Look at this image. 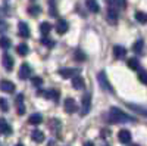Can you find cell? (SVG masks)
I'll return each mask as SVG.
<instances>
[{"label": "cell", "mask_w": 147, "mask_h": 146, "mask_svg": "<svg viewBox=\"0 0 147 146\" xmlns=\"http://www.w3.org/2000/svg\"><path fill=\"white\" fill-rule=\"evenodd\" d=\"M41 123H43V115L38 114V112L32 114V115L28 118V124H31V126H38V124H41Z\"/></svg>", "instance_id": "17"}, {"label": "cell", "mask_w": 147, "mask_h": 146, "mask_svg": "<svg viewBox=\"0 0 147 146\" xmlns=\"http://www.w3.org/2000/svg\"><path fill=\"white\" fill-rule=\"evenodd\" d=\"M40 94L46 96L47 99H50V101H53V102H57V101H59V96H60L59 90H56V89H50V90H46V92H40Z\"/></svg>", "instance_id": "12"}, {"label": "cell", "mask_w": 147, "mask_h": 146, "mask_svg": "<svg viewBox=\"0 0 147 146\" xmlns=\"http://www.w3.org/2000/svg\"><path fill=\"white\" fill-rule=\"evenodd\" d=\"M2 64H3V68L6 71H12L13 69V58H12L9 53H5L2 56Z\"/></svg>", "instance_id": "10"}, {"label": "cell", "mask_w": 147, "mask_h": 146, "mask_svg": "<svg viewBox=\"0 0 147 146\" xmlns=\"http://www.w3.org/2000/svg\"><path fill=\"white\" fill-rule=\"evenodd\" d=\"M28 14H30V15H32V16L40 15V14H41V7H40V6H37V5L30 6V7H28Z\"/></svg>", "instance_id": "26"}, {"label": "cell", "mask_w": 147, "mask_h": 146, "mask_svg": "<svg viewBox=\"0 0 147 146\" xmlns=\"http://www.w3.org/2000/svg\"><path fill=\"white\" fill-rule=\"evenodd\" d=\"M31 139H32L35 143H41V142L44 140V133L40 131V130H34V131L31 133Z\"/></svg>", "instance_id": "19"}, {"label": "cell", "mask_w": 147, "mask_h": 146, "mask_svg": "<svg viewBox=\"0 0 147 146\" xmlns=\"http://www.w3.org/2000/svg\"><path fill=\"white\" fill-rule=\"evenodd\" d=\"M18 34L21 35L22 39H28L30 37V28H28V24L27 22H19L18 24Z\"/></svg>", "instance_id": "11"}, {"label": "cell", "mask_w": 147, "mask_h": 146, "mask_svg": "<svg viewBox=\"0 0 147 146\" xmlns=\"http://www.w3.org/2000/svg\"><path fill=\"white\" fill-rule=\"evenodd\" d=\"M0 133H2V134H10L12 133V128L5 118H0Z\"/></svg>", "instance_id": "18"}, {"label": "cell", "mask_w": 147, "mask_h": 146, "mask_svg": "<svg viewBox=\"0 0 147 146\" xmlns=\"http://www.w3.org/2000/svg\"><path fill=\"white\" fill-rule=\"evenodd\" d=\"M31 72H32V69H31L30 64H27V62H25V64H22V65H21L19 72H18V77H19L21 80H27V78H30Z\"/></svg>", "instance_id": "6"}, {"label": "cell", "mask_w": 147, "mask_h": 146, "mask_svg": "<svg viewBox=\"0 0 147 146\" xmlns=\"http://www.w3.org/2000/svg\"><path fill=\"white\" fill-rule=\"evenodd\" d=\"M90 108H91V94L90 93H85L82 96V101H81V115L85 117L90 112Z\"/></svg>", "instance_id": "3"}, {"label": "cell", "mask_w": 147, "mask_h": 146, "mask_svg": "<svg viewBox=\"0 0 147 146\" xmlns=\"http://www.w3.org/2000/svg\"><path fill=\"white\" fill-rule=\"evenodd\" d=\"M146 71L144 69H138V80L143 83V84H147V77H146Z\"/></svg>", "instance_id": "33"}, {"label": "cell", "mask_w": 147, "mask_h": 146, "mask_svg": "<svg viewBox=\"0 0 147 146\" xmlns=\"http://www.w3.org/2000/svg\"><path fill=\"white\" fill-rule=\"evenodd\" d=\"M31 83H32V86H35V87H41L44 81H43L41 77H32L31 78Z\"/></svg>", "instance_id": "31"}, {"label": "cell", "mask_w": 147, "mask_h": 146, "mask_svg": "<svg viewBox=\"0 0 147 146\" xmlns=\"http://www.w3.org/2000/svg\"><path fill=\"white\" fill-rule=\"evenodd\" d=\"M81 69L80 68H62L59 69V75H62L63 78H74L80 75Z\"/></svg>", "instance_id": "5"}, {"label": "cell", "mask_w": 147, "mask_h": 146, "mask_svg": "<svg viewBox=\"0 0 147 146\" xmlns=\"http://www.w3.org/2000/svg\"><path fill=\"white\" fill-rule=\"evenodd\" d=\"M97 81H99L100 87H102L103 90H106L107 93H115V90H113V87H112V84L109 83L107 75H106L105 71H100L99 74H97Z\"/></svg>", "instance_id": "2"}, {"label": "cell", "mask_w": 147, "mask_h": 146, "mask_svg": "<svg viewBox=\"0 0 147 146\" xmlns=\"http://www.w3.org/2000/svg\"><path fill=\"white\" fill-rule=\"evenodd\" d=\"M0 108H2L3 112H7L9 111V102L5 99V97H0Z\"/></svg>", "instance_id": "30"}, {"label": "cell", "mask_w": 147, "mask_h": 146, "mask_svg": "<svg viewBox=\"0 0 147 146\" xmlns=\"http://www.w3.org/2000/svg\"><path fill=\"white\" fill-rule=\"evenodd\" d=\"M132 146H140V145H132Z\"/></svg>", "instance_id": "39"}, {"label": "cell", "mask_w": 147, "mask_h": 146, "mask_svg": "<svg viewBox=\"0 0 147 146\" xmlns=\"http://www.w3.org/2000/svg\"><path fill=\"white\" fill-rule=\"evenodd\" d=\"M113 56H115V59H124L127 56V49L124 46H115L113 47Z\"/></svg>", "instance_id": "14"}, {"label": "cell", "mask_w": 147, "mask_h": 146, "mask_svg": "<svg viewBox=\"0 0 147 146\" xmlns=\"http://www.w3.org/2000/svg\"><path fill=\"white\" fill-rule=\"evenodd\" d=\"M68 28H69V24H68V21H65V19H57V22H56V33L57 34H60V35H63L66 31H68Z\"/></svg>", "instance_id": "8"}, {"label": "cell", "mask_w": 147, "mask_h": 146, "mask_svg": "<svg viewBox=\"0 0 147 146\" xmlns=\"http://www.w3.org/2000/svg\"><path fill=\"white\" fill-rule=\"evenodd\" d=\"M143 47H144V41H143V40H138V41L134 43L132 50L136 52V53H143Z\"/></svg>", "instance_id": "25"}, {"label": "cell", "mask_w": 147, "mask_h": 146, "mask_svg": "<svg viewBox=\"0 0 147 146\" xmlns=\"http://www.w3.org/2000/svg\"><path fill=\"white\" fill-rule=\"evenodd\" d=\"M72 87L74 89H77V90H82L84 87H85V81H84V78L82 77H74L72 78Z\"/></svg>", "instance_id": "16"}, {"label": "cell", "mask_w": 147, "mask_h": 146, "mask_svg": "<svg viewBox=\"0 0 147 146\" xmlns=\"http://www.w3.org/2000/svg\"><path fill=\"white\" fill-rule=\"evenodd\" d=\"M49 146H55V140H50V142H49Z\"/></svg>", "instance_id": "37"}, {"label": "cell", "mask_w": 147, "mask_h": 146, "mask_svg": "<svg viewBox=\"0 0 147 146\" xmlns=\"http://www.w3.org/2000/svg\"><path fill=\"white\" fill-rule=\"evenodd\" d=\"M112 2V6L118 7V9H127V0H110Z\"/></svg>", "instance_id": "24"}, {"label": "cell", "mask_w": 147, "mask_h": 146, "mask_svg": "<svg viewBox=\"0 0 147 146\" xmlns=\"http://www.w3.org/2000/svg\"><path fill=\"white\" fill-rule=\"evenodd\" d=\"M78 111V105L77 102L72 99V97H68V99L65 101V112L66 114H75Z\"/></svg>", "instance_id": "7"}, {"label": "cell", "mask_w": 147, "mask_h": 146, "mask_svg": "<svg viewBox=\"0 0 147 146\" xmlns=\"http://www.w3.org/2000/svg\"><path fill=\"white\" fill-rule=\"evenodd\" d=\"M106 118L110 124H121V123H125V121H136L132 117H129L128 114H125L124 111H121L119 108H115V106L110 108L109 115Z\"/></svg>", "instance_id": "1"}, {"label": "cell", "mask_w": 147, "mask_h": 146, "mask_svg": "<svg viewBox=\"0 0 147 146\" xmlns=\"http://www.w3.org/2000/svg\"><path fill=\"white\" fill-rule=\"evenodd\" d=\"M16 109H18V115H24L25 114V105H24V96L22 94H18L16 96Z\"/></svg>", "instance_id": "15"}, {"label": "cell", "mask_w": 147, "mask_h": 146, "mask_svg": "<svg viewBox=\"0 0 147 146\" xmlns=\"http://www.w3.org/2000/svg\"><path fill=\"white\" fill-rule=\"evenodd\" d=\"M15 146H24V145H22V143H18V145H15Z\"/></svg>", "instance_id": "38"}, {"label": "cell", "mask_w": 147, "mask_h": 146, "mask_svg": "<svg viewBox=\"0 0 147 146\" xmlns=\"http://www.w3.org/2000/svg\"><path fill=\"white\" fill-rule=\"evenodd\" d=\"M87 9L90 10V12H93V14H97V12L100 10V7H99V5H97V2L96 0H87Z\"/></svg>", "instance_id": "20"}, {"label": "cell", "mask_w": 147, "mask_h": 146, "mask_svg": "<svg viewBox=\"0 0 147 146\" xmlns=\"http://www.w3.org/2000/svg\"><path fill=\"white\" fill-rule=\"evenodd\" d=\"M74 58H75V60H85V59H87V56H85L81 50H75V53H74Z\"/></svg>", "instance_id": "34"}, {"label": "cell", "mask_w": 147, "mask_h": 146, "mask_svg": "<svg viewBox=\"0 0 147 146\" xmlns=\"http://www.w3.org/2000/svg\"><path fill=\"white\" fill-rule=\"evenodd\" d=\"M0 90L5 92V93H13L15 92V84L12 81H7V80H2L0 81Z\"/></svg>", "instance_id": "13"}, {"label": "cell", "mask_w": 147, "mask_h": 146, "mask_svg": "<svg viewBox=\"0 0 147 146\" xmlns=\"http://www.w3.org/2000/svg\"><path fill=\"white\" fill-rule=\"evenodd\" d=\"M84 146H94V143H93V142H85Z\"/></svg>", "instance_id": "36"}, {"label": "cell", "mask_w": 147, "mask_h": 146, "mask_svg": "<svg viewBox=\"0 0 147 146\" xmlns=\"http://www.w3.org/2000/svg\"><path fill=\"white\" fill-rule=\"evenodd\" d=\"M50 31H52V24H50V22H41V24H40V33L44 35V37H46V35L50 33Z\"/></svg>", "instance_id": "22"}, {"label": "cell", "mask_w": 147, "mask_h": 146, "mask_svg": "<svg viewBox=\"0 0 147 146\" xmlns=\"http://www.w3.org/2000/svg\"><path fill=\"white\" fill-rule=\"evenodd\" d=\"M0 47L5 49V50H6V49H9L10 47V40L7 37H2V39H0Z\"/></svg>", "instance_id": "29"}, {"label": "cell", "mask_w": 147, "mask_h": 146, "mask_svg": "<svg viewBox=\"0 0 147 146\" xmlns=\"http://www.w3.org/2000/svg\"><path fill=\"white\" fill-rule=\"evenodd\" d=\"M118 139H119V142L121 143H129L131 142V139H132V136H131V131L129 130H127V128H122L119 133H118Z\"/></svg>", "instance_id": "9"}, {"label": "cell", "mask_w": 147, "mask_h": 146, "mask_svg": "<svg viewBox=\"0 0 147 146\" xmlns=\"http://www.w3.org/2000/svg\"><path fill=\"white\" fill-rule=\"evenodd\" d=\"M16 52H18V55H21V56H27L28 52H30V47H28L25 43H21V44L16 47Z\"/></svg>", "instance_id": "23"}, {"label": "cell", "mask_w": 147, "mask_h": 146, "mask_svg": "<svg viewBox=\"0 0 147 146\" xmlns=\"http://www.w3.org/2000/svg\"><path fill=\"white\" fill-rule=\"evenodd\" d=\"M127 65H128L131 69H134V71H138V69H140V62H138L137 58H129V59L127 60Z\"/></svg>", "instance_id": "21"}, {"label": "cell", "mask_w": 147, "mask_h": 146, "mask_svg": "<svg viewBox=\"0 0 147 146\" xmlns=\"http://www.w3.org/2000/svg\"><path fill=\"white\" fill-rule=\"evenodd\" d=\"M136 19H137L140 24H146V21H147V16H146V14H144V12H136Z\"/></svg>", "instance_id": "28"}, {"label": "cell", "mask_w": 147, "mask_h": 146, "mask_svg": "<svg viewBox=\"0 0 147 146\" xmlns=\"http://www.w3.org/2000/svg\"><path fill=\"white\" fill-rule=\"evenodd\" d=\"M41 44L47 46L49 49H52V47L56 44V41H55V40H52V39H49V37H43V39H41Z\"/></svg>", "instance_id": "27"}, {"label": "cell", "mask_w": 147, "mask_h": 146, "mask_svg": "<svg viewBox=\"0 0 147 146\" xmlns=\"http://www.w3.org/2000/svg\"><path fill=\"white\" fill-rule=\"evenodd\" d=\"M7 28H9L7 22H6V21H2V19H0V34L6 33V31H7Z\"/></svg>", "instance_id": "35"}, {"label": "cell", "mask_w": 147, "mask_h": 146, "mask_svg": "<svg viewBox=\"0 0 147 146\" xmlns=\"http://www.w3.org/2000/svg\"><path fill=\"white\" fill-rule=\"evenodd\" d=\"M128 106L136 109V112H140L141 115H146V108L144 106H137V105H132V103H128Z\"/></svg>", "instance_id": "32"}, {"label": "cell", "mask_w": 147, "mask_h": 146, "mask_svg": "<svg viewBox=\"0 0 147 146\" xmlns=\"http://www.w3.org/2000/svg\"><path fill=\"white\" fill-rule=\"evenodd\" d=\"M106 2L109 3V7H107V12H106V19H107L109 24L115 25V24L118 22V14H116V10L112 6V2H110V0H106Z\"/></svg>", "instance_id": "4"}]
</instances>
